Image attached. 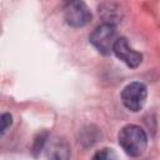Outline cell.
Returning <instances> with one entry per match:
<instances>
[{"mask_svg": "<svg viewBox=\"0 0 160 160\" xmlns=\"http://www.w3.org/2000/svg\"><path fill=\"white\" fill-rule=\"evenodd\" d=\"M64 19L71 28H82L91 21L92 14L84 1L78 0L66 4L64 9Z\"/></svg>", "mask_w": 160, "mask_h": 160, "instance_id": "4", "label": "cell"}, {"mask_svg": "<svg viewBox=\"0 0 160 160\" xmlns=\"http://www.w3.org/2000/svg\"><path fill=\"white\" fill-rule=\"evenodd\" d=\"M99 12L104 20V24L112 25L121 20V11L115 2H104L99 6Z\"/></svg>", "mask_w": 160, "mask_h": 160, "instance_id": "7", "label": "cell"}, {"mask_svg": "<svg viewBox=\"0 0 160 160\" xmlns=\"http://www.w3.org/2000/svg\"><path fill=\"white\" fill-rule=\"evenodd\" d=\"M118 140L121 149L131 158L142 155L148 148L146 132L142 130V128L135 124L122 126L118 134Z\"/></svg>", "mask_w": 160, "mask_h": 160, "instance_id": "1", "label": "cell"}, {"mask_svg": "<svg viewBox=\"0 0 160 160\" xmlns=\"http://www.w3.org/2000/svg\"><path fill=\"white\" fill-rule=\"evenodd\" d=\"M91 160H119L118 154L111 148H104L96 151Z\"/></svg>", "mask_w": 160, "mask_h": 160, "instance_id": "9", "label": "cell"}, {"mask_svg": "<svg viewBox=\"0 0 160 160\" xmlns=\"http://www.w3.org/2000/svg\"><path fill=\"white\" fill-rule=\"evenodd\" d=\"M91 45L102 55H110L116 41V29L112 25L102 24L98 26L89 36Z\"/></svg>", "mask_w": 160, "mask_h": 160, "instance_id": "3", "label": "cell"}, {"mask_svg": "<svg viewBox=\"0 0 160 160\" xmlns=\"http://www.w3.org/2000/svg\"><path fill=\"white\" fill-rule=\"evenodd\" d=\"M44 149L49 160H69L70 158V145L64 138L54 136L48 139Z\"/></svg>", "mask_w": 160, "mask_h": 160, "instance_id": "6", "label": "cell"}, {"mask_svg": "<svg viewBox=\"0 0 160 160\" xmlns=\"http://www.w3.org/2000/svg\"><path fill=\"white\" fill-rule=\"evenodd\" d=\"M49 139V134L48 131H42L40 134H38L35 136V140H34V144H32V154L34 156H38L40 154V151L45 148V144Z\"/></svg>", "mask_w": 160, "mask_h": 160, "instance_id": "8", "label": "cell"}, {"mask_svg": "<svg viewBox=\"0 0 160 160\" xmlns=\"http://www.w3.org/2000/svg\"><path fill=\"white\" fill-rule=\"evenodd\" d=\"M112 52L116 55V58L119 60H121L126 66H129L131 69L138 68L142 61V54L134 50L129 45V42L125 38L116 39V41L112 46Z\"/></svg>", "mask_w": 160, "mask_h": 160, "instance_id": "5", "label": "cell"}, {"mask_svg": "<svg viewBox=\"0 0 160 160\" xmlns=\"http://www.w3.org/2000/svg\"><path fill=\"white\" fill-rule=\"evenodd\" d=\"M12 124V116L9 112L0 114V135H2Z\"/></svg>", "mask_w": 160, "mask_h": 160, "instance_id": "10", "label": "cell"}, {"mask_svg": "<svg viewBox=\"0 0 160 160\" xmlns=\"http://www.w3.org/2000/svg\"><path fill=\"white\" fill-rule=\"evenodd\" d=\"M120 98H121L124 106L128 110L132 112H138L145 105V101L148 98V89L142 82L134 81V82L128 84L122 89Z\"/></svg>", "mask_w": 160, "mask_h": 160, "instance_id": "2", "label": "cell"}]
</instances>
